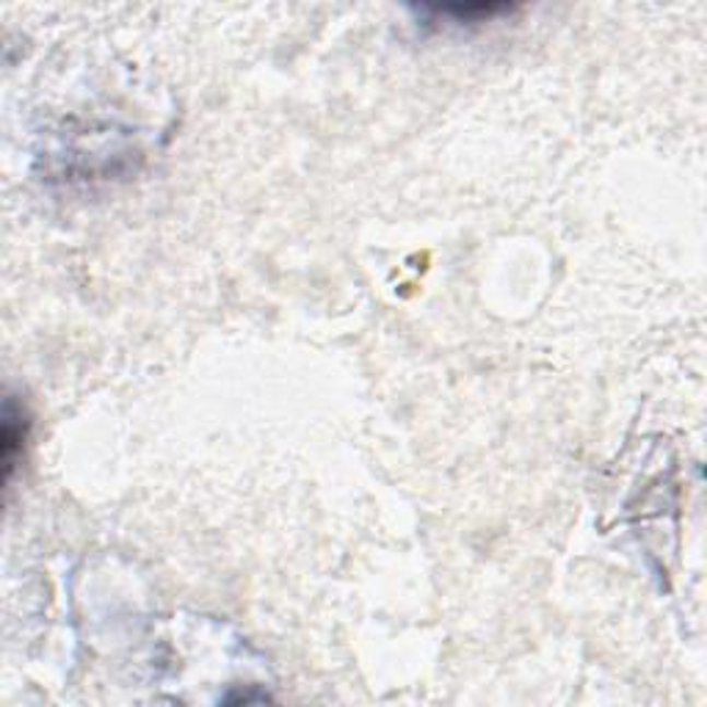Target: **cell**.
I'll list each match as a JSON object with an SVG mask.
<instances>
[{"label": "cell", "instance_id": "obj_1", "mask_svg": "<svg viewBox=\"0 0 707 707\" xmlns=\"http://www.w3.org/2000/svg\"><path fill=\"white\" fill-rule=\"evenodd\" d=\"M25 432H28V417L23 406L12 396L3 403V434H0V450H3V481H12L14 464L23 457Z\"/></svg>", "mask_w": 707, "mask_h": 707}, {"label": "cell", "instance_id": "obj_2", "mask_svg": "<svg viewBox=\"0 0 707 707\" xmlns=\"http://www.w3.org/2000/svg\"><path fill=\"white\" fill-rule=\"evenodd\" d=\"M515 7H497V3H479V7H423L417 14L428 20V23H439L445 20L448 25H473V23H492L500 14H511Z\"/></svg>", "mask_w": 707, "mask_h": 707}]
</instances>
